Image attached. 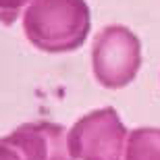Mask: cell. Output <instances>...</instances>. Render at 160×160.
I'll use <instances>...</instances> for the list:
<instances>
[{
  "label": "cell",
  "instance_id": "6da1fadb",
  "mask_svg": "<svg viewBox=\"0 0 160 160\" xmlns=\"http://www.w3.org/2000/svg\"><path fill=\"white\" fill-rule=\"evenodd\" d=\"M25 38L44 52H73L89 33L85 0H31L23 15Z\"/></svg>",
  "mask_w": 160,
  "mask_h": 160
},
{
  "label": "cell",
  "instance_id": "7a4b0ae2",
  "mask_svg": "<svg viewBox=\"0 0 160 160\" xmlns=\"http://www.w3.org/2000/svg\"><path fill=\"white\" fill-rule=\"evenodd\" d=\"M142 67V42L123 25H106L94 38L92 69L100 85L121 89L135 79Z\"/></svg>",
  "mask_w": 160,
  "mask_h": 160
},
{
  "label": "cell",
  "instance_id": "3957f363",
  "mask_svg": "<svg viewBox=\"0 0 160 160\" xmlns=\"http://www.w3.org/2000/svg\"><path fill=\"white\" fill-rule=\"evenodd\" d=\"M127 129L112 106L92 110L69 131V152L73 160H125Z\"/></svg>",
  "mask_w": 160,
  "mask_h": 160
},
{
  "label": "cell",
  "instance_id": "277c9868",
  "mask_svg": "<svg viewBox=\"0 0 160 160\" xmlns=\"http://www.w3.org/2000/svg\"><path fill=\"white\" fill-rule=\"evenodd\" d=\"M2 160H73L58 123H23L2 137Z\"/></svg>",
  "mask_w": 160,
  "mask_h": 160
},
{
  "label": "cell",
  "instance_id": "5b68a950",
  "mask_svg": "<svg viewBox=\"0 0 160 160\" xmlns=\"http://www.w3.org/2000/svg\"><path fill=\"white\" fill-rule=\"evenodd\" d=\"M125 160H160V129L137 127L127 137Z\"/></svg>",
  "mask_w": 160,
  "mask_h": 160
},
{
  "label": "cell",
  "instance_id": "8992f818",
  "mask_svg": "<svg viewBox=\"0 0 160 160\" xmlns=\"http://www.w3.org/2000/svg\"><path fill=\"white\" fill-rule=\"evenodd\" d=\"M27 0H0V15H2V23L11 25L19 17V12L23 11Z\"/></svg>",
  "mask_w": 160,
  "mask_h": 160
}]
</instances>
